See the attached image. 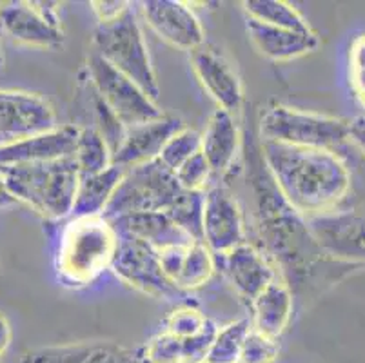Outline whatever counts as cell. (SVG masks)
Instances as JSON below:
<instances>
[{
	"label": "cell",
	"instance_id": "1",
	"mask_svg": "<svg viewBox=\"0 0 365 363\" xmlns=\"http://www.w3.org/2000/svg\"><path fill=\"white\" fill-rule=\"evenodd\" d=\"M262 158L282 198L305 220L336 211L351 191V173L331 149L262 140Z\"/></svg>",
	"mask_w": 365,
	"mask_h": 363
},
{
	"label": "cell",
	"instance_id": "2",
	"mask_svg": "<svg viewBox=\"0 0 365 363\" xmlns=\"http://www.w3.org/2000/svg\"><path fill=\"white\" fill-rule=\"evenodd\" d=\"M117 247L118 232L108 218H71L62 229L56 247L58 278L71 287L91 284L104 269H111Z\"/></svg>",
	"mask_w": 365,
	"mask_h": 363
},
{
	"label": "cell",
	"instance_id": "3",
	"mask_svg": "<svg viewBox=\"0 0 365 363\" xmlns=\"http://www.w3.org/2000/svg\"><path fill=\"white\" fill-rule=\"evenodd\" d=\"M0 176L16 202H24L48 220L71 216L81 171L73 156L41 164L0 168Z\"/></svg>",
	"mask_w": 365,
	"mask_h": 363
},
{
	"label": "cell",
	"instance_id": "4",
	"mask_svg": "<svg viewBox=\"0 0 365 363\" xmlns=\"http://www.w3.org/2000/svg\"><path fill=\"white\" fill-rule=\"evenodd\" d=\"M93 48L97 55L131 78L145 95L157 102L160 86L153 69L144 33L133 8L113 22L98 24L93 31Z\"/></svg>",
	"mask_w": 365,
	"mask_h": 363
},
{
	"label": "cell",
	"instance_id": "5",
	"mask_svg": "<svg viewBox=\"0 0 365 363\" xmlns=\"http://www.w3.org/2000/svg\"><path fill=\"white\" fill-rule=\"evenodd\" d=\"M260 138L284 145L333 151L349 140V120L274 106L262 113Z\"/></svg>",
	"mask_w": 365,
	"mask_h": 363
},
{
	"label": "cell",
	"instance_id": "6",
	"mask_svg": "<svg viewBox=\"0 0 365 363\" xmlns=\"http://www.w3.org/2000/svg\"><path fill=\"white\" fill-rule=\"evenodd\" d=\"M184 191L175 173L160 160L125 169L124 178L113 195L104 218L117 220L140 213H165Z\"/></svg>",
	"mask_w": 365,
	"mask_h": 363
},
{
	"label": "cell",
	"instance_id": "7",
	"mask_svg": "<svg viewBox=\"0 0 365 363\" xmlns=\"http://www.w3.org/2000/svg\"><path fill=\"white\" fill-rule=\"evenodd\" d=\"M88 80L128 129L164 116L151 96L95 51L88 58Z\"/></svg>",
	"mask_w": 365,
	"mask_h": 363
},
{
	"label": "cell",
	"instance_id": "8",
	"mask_svg": "<svg viewBox=\"0 0 365 363\" xmlns=\"http://www.w3.org/2000/svg\"><path fill=\"white\" fill-rule=\"evenodd\" d=\"M111 269L129 287L153 298L173 300L182 295L180 289L165 276L157 249L135 236L118 232V247Z\"/></svg>",
	"mask_w": 365,
	"mask_h": 363
},
{
	"label": "cell",
	"instance_id": "9",
	"mask_svg": "<svg viewBox=\"0 0 365 363\" xmlns=\"http://www.w3.org/2000/svg\"><path fill=\"white\" fill-rule=\"evenodd\" d=\"M55 2H6L0 6V29L19 44L56 49L64 33Z\"/></svg>",
	"mask_w": 365,
	"mask_h": 363
},
{
	"label": "cell",
	"instance_id": "10",
	"mask_svg": "<svg viewBox=\"0 0 365 363\" xmlns=\"http://www.w3.org/2000/svg\"><path fill=\"white\" fill-rule=\"evenodd\" d=\"M307 225L325 258L365 265V213L333 211L307 218Z\"/></svg>",
	"mask_w": 365,
	"mask_h": 363
},
{
	"label": "cell",
	"instance_id": "11",
	"mask_svg": "<svg viewBox=\"0 0 365 363\" xmlns=\"http://www.w3.org/2000/svg\"><path fill=\"white\" fill-rule=\"evenodd\" d=\"M56 128V113L44 96L0 89V148Z\"/></svg>",
	"mask_w": 365,
	"mask_h": 363
},
{
	"label": "cell",
	"instance_id": "12",
	"mask_svg": "<svg viewBox=\"0 0 365 363\" xmlns=\"http://www.w3.org/2000/svg\"><path fill=\"white\" fill-rule=\"evenodd\" d=\"M204 242L215 256H224L245 244L244 215L233 193L222 185L205 189Z\"/></svg>",
	"mask_w": 365,
	"mask_h": 363
},
{
	"label": "cell",
	"instance_id": "13",
	"mask_svg": "<svg viewBox=\"0 0 365 363\" xmlns=\"http://www.w3.org/2000/svg\"><path fill=\"white\" fill-rule=\"evenodd\" d=\"M142 15L149 28L164 42L193 53L205 42V31L195 11L180 0H144Z\"/></svg>",
	"mask_w": 365,
	"mask_h": 363
},
{
	"label": "cell",
	"instance_id": "14",
	"mask_svg": "<svg viewBox=\"0 0 365 363\" xmlns=\"http://www.w3.org/2000/svg\"><path fill=\"white\" fill-rule=\"evenodd\" d=\"M191 68L198 82L211 98L217 102L218 109L237 113L244 102V88L235 68L218 49L202 46L191 53Z\"/></svg>",
	"mask_w": 365,
	"mask_h": 363
},
{
	"label": "cell",
	"instance_id": "15",
	"mask_svg": "<svg viewBox=\"0 0 365 363\" xmlns=\"http://www.w3.org/2000/svg\"><path fill=\"white\" fill-rule=\"evenodd\" d=\"M182 128H184V122L180 118L168 115L153 122L129 128L125 131L122 145L117 149V153H113V165L131 169L158 160L168 140Z\"/></svg>",
	"mask_w": 365,
	"mask_h": 363
},
{
	"label": "cell",
	"instance_id": "16",
	"mask_svg": "<svg viewBox=\"0 0 365 363\" xmlns=\"http://www.w3.org/2000/svg\"><path fill=\"white\" fill-rule=\"evenodd\" d=\"M21 363H145L140 352H135L117 342L93 339L69 345L33 349L22 354Z\"/></svg>",
	"mask_w": 365,
	"mask_h": 363
},
{
	"label": "cell",
	"instance_id": "17",
	"mask_svg": "<svg viewBox=\"0 0 365 363\" xmlns=\"http://www.w3.org/2000/svg\"><path fill=\"white\" fill-rule=\"evenodd\" d=\"M78 129L75 126H58L53 131L4 145L0 148V168L69 158L75 155Z\"/></svg>",
	"mask_w": 365,
	"mask_h": 363
},
{
	"label": "cell",
	"instance_id": "18",
	"mask_svg": "<svg viewBox=\"0 0 365 363\" xmlns=\"http://www.w3.org/2000/svg\"><path fill=\"white\" fill-rule=\"evenodd\" d=\"M224 272L235 291L249 304L278 278L277 271L269 265L267 258L255 245L242 244L227 255L220 256Z\"/></svg>",
	"mask_w": 365,
	"mask_h": 363
},
{
	"label": "cell",
	"instance_id": "19",
	"mask_svg": "<svg viewBox=\"0 0 365 363\" xmlns=\"http://www.w3.org/2000/svg\"><path fill=\"white\" fill-rule=\"evenodd\" d=\"M247 35L262 56L273 62H287L313 53L320 46L317 33H297L289 29L273 28L257 20L247 19Z\"/></svg>",
	"mask_w": 365,
	"mask_h": 363
},
{
	"label": "cell",
	"instance_id": "20",
	"mask_svg": "<svg viewBox=\"0 0 365 363\" xmlns=\"http://www.w3.org/2000/svg\"><path fill=\"white\" fill-rule=\"evenodd\" d=\"M240 151V129L233 113L215 109L202 133V153L213 175H224L231 169Z\"/></svg>",
	"mask_w": 365,
	"mask_h": 363
},
{
	"label": "cell",
	"instance_id": "21",
	"mask_svg": "<svg viewBox=\"0 0 365 363\" xmlns=\"http://www.w3.org/2000/svg\"><path fill=\"white\" fill-rule=\"evenodd\" d=\"M109 222L115 225L118 232L135 236L157 251L197 242L184 229L178 227L168 213H140V215L122 216Z\"/></svg>",
	"mask_w": 365,
	"mask_h": 363
},
{
	"label": "cell",
	"instance_id": "22",
	"mask_svg": "<svg viewBox=\"0 0 365 363\" xmlns=\"http://www.w3.org/2000/svg\"><path fill=\"white\" fill-rule=\"evenodd\" d=\"M251 307L255 331L278 339L293 316V292L289 285L277 278L251 302Z\"/></svg>",
	"mask_w": 365,
	"mask_h": 363
},
{
	"label": "cell",
	"instance_id": "23",
	"mask_svg": "<svg viewBox=\"0 0 365 363\" xmlns=\"http://www.w3.org/2000/svg\"><path fill=\"white\" fill-rule=\"evenodd\" d=\"M125 169L111 165L97 175L81 176V184L76 191L75 205L71 218H86V216H104L113 195L124 178Z\"/></svg>",
	"mask_w": 365,
	"mask_h": 363
},
{
	"label": "cell",
	"instance_id": "24",
	"mask_svg": "<svg viewBox=\"0 0 365 363\" xmlns=\"http://www.w3.org/2000/svg\"><path fill=\"white\" fill-rule=\"evenodd\" d=\"M244 9L247 19L257 20L262 24L297 33H313L307 20L298 13V9L282 0H245Z\"/></svg>",
	"mask_w": 365,
	"mask_h": 363
},
{
	"label": "cell",
	"instance_id": "25",
	"mask_svg": "<svg viewBox=\"0 0 365 363\" xmlns=\"http://www.w3.org/2000/svg\"><path fill=\"white\" fill-rule=\"evenodd\" d=\"M73 158H75L76 168L81 171V176L97 175V173L106 171L113 165L111 149H109L104 136L93 126L78 129Z\"/></svg>",
	"mask_w": 365,
	"mask_h": 363
},
{
	"label": "cell",
	"instance_id": "26",
	"mask_svg": "<svg viewBox=\"0 0 365 363\" xmlns=\"http://www.w3.org/2000/svg\"><path fill=\"white\" fill-rule=\"evenodd\" d=\"M217 264H215V255L207 249L204 242H193L185 252L184 264L175 278V285L184 291H195L202 287L211 280Z\"/></svg>",
	"mask_w": 365,
	"mask_h": 363
},
{
	"label": "cell",
	"instance_id": "27",
	"mask_svg": "<svg viewBox=\"0 0 365 363\" xmlns=\"http://www.w3.org/2000/svg\"><path fill=\"white\" fill-rule=\"evenodd\" d=\"M204 200L205 191H182L178 198L168 209V215L180 229H184L189 236L197 242L204 238Z\"/></svg>",
	"mask_w": 365,
	"mask_h": 363
},
{
	"label": "cell",
	"instance_id": "28",
	"mask_svg": "<svg viewBox=\"0 0 365 363\" xmlns=\"http://www.w3.org/2000/svg\"><path fill=\"white\" fill-rule=\"evenodd\" d=\"M251 329L253 325L245 318L231 322L225 327L218 329L205 363H238L242 347H244V342Z\"/></svg>",
	"mask_w": 365,
	"mask_h": 363
},
{
	"label": "cell",
	"instance_id": "29",
	"mask_svg": "<svg viewBox=\"0 0 365 363\" xmlns=\"http://www.w3.org/2000/svg\"><path fill=\"white\" fill-rule=\"evenodd\" d=\"M202 151V135L191 128H182L177 131L171 138L168 140V144L162 149L160 160L162 164L169 169V171H177L182 164H185L191 156Z\"/></svg>",
	"mask_w": 365,
	"mask_h": 363
},
{
	"label": "cell",
	"instance_id": "30",
	"mask_svg": "<svg viewBox=\"0 0 365 363\" xmlns=\"http://www.w3.org/2000/svg\"><path fill=\"white\" fill-rule=\"evenodd\" d=\"M89 91H91V98H89V102H91L93 118H95L93 128L97 129V131L104 136V140L108 142L111 153H117V149L120 148L122 142H124V136H125V131H128V128H125V126L120 122V118L111 111V108H109L104 100H102V96L93 89L91 84H89Z\"/></svg>",
	"mask_w": 365,
	"mask_h": 363
},
{
	"label": "cell",
	"instance_id": "31",
	"mask_svg": "<svg viewBox=\"0 0 365 363\" xmlns=\"http://www.w3.org/2000/svg\"><path fill=\"white\" fill-rule=\"evenodd\" d=\"M140 354L145 363H187L185 339L165 331L149 339Z\"/></svg>",
	"mask_w": 365,
	"mask_h": 363
},
{
	"label": "cell",
	"instance_id": "32",
	"mask_svg": "<svg viewBox=\"0 0 365 363\" xmlns=\"http://www.w3.org/2000/svg\"><path fill=\"white\" fill-rule=\"evenodd\" d=\"M211 319L195 307H177L165 318V332L177 338L198 336Z\"/></svg>",
	"mask_w": 365,
	"mask_h": 363
},
{
	"label": "cell",
	"instance_id": "33",
	"mask_svg": "<svg viewBox=\"0 0 365 363\" xmlns=\"http://www.w3.org/2000/svg\"><path fill=\"white\" fill-rule=\"evenodd\" d=\"M278 352H280V347H278L277 339L251 329L244 342L238 363H274Z\"/></svg>",
	"mask_w": 365,
	"mask_h": 363
},
{
	"label": "cell",
	"instance_id": "34",
	"mask_svg": "<svg viewBox=\"0 0 365 363\" xmlns=\"http://www.w3.org/2000/svg\"><path fill=\"white\" fill-rule=\"evenodd\" d=\"M211 175H213V171L209 168L207 160L202 151L191 156L185 164H182L175 171L177 182L185 191H205V184L209 182Z\"/></svg>",
	"mask_w": 365,
	"mask_h": 363
},
{
	"label": "cell",
	"instance_id": "35",
	"mask_svg": "<svg viewBox=\"0 0 365 363\" xmlns=\"http://www.w3.org/2000/svg\"><path fill=\"white\" fill-rule=\"evenodd\" d=\"M349 84L360 106L365 108V33L351 42Z\"/></svg>",
	"mask_w": 365,
	"mask_h": 363
},
{
	"label": "cell",
	"instance_id": "36",
	"mask_svg": "<svg viewBox=\"0 0 365 363\" xmlns=\"http://www.w3.org/2000/svg\"><path fill=\"white\" fill-rule=\"evenodd\" d=\"M129 8H131V4L124 2V0H95V2H91V11L97 16L98 24H108V22L117 20Z\"/></svg>",
	"mask_w": 365,
	"mask_h": 363
},
{
	"label": "cell",
	"instance_id": "37",
	"mask_svg": "<svg viewBox=\"0 0 365 363\" xmlns=\"http://www.w3.org/2000/svg\"><path fill=\"white\" fill-rule=\"evenodd\" d=\"M189 245H177V247H169L164 249V251H158L162 269H164L165 276L171 280L173 284H175V278H177L178 271H180L182 264H184L185 252H187Z\"/></svg>",
	"mask_w": 365,
	"mask_h": 363
},
{
	"label": "cell",
	"instance_id": "38",
	"mask_svg": "<svg viewBox=\"0 0 365 363\" xmlns=\"http://www.w3.org/2000/svg\"><path fill=\"white\" fill-rule=\"evenodd\" d=\"M349 140L361 153H365V115L349 120Z\"/></svg>",
	"mask_w": 365,
	"mask_h": 363
},
{
	"label": "cell",
	"instance_id": "39",
	"mask_svg": "<svg viewBox=\"0 0 365 363\" xmlns=\"http://www.w3.org/2000/svg\"><path fill=\"white\" fill-rule=\"evenodd\" d=\"M9 342H11V327H9L6 316L0 315V356L6 352Z\"/></svg>",
	"mask_w": 365,
	"mask_h": 363
},
{
	"label": "cell",
	"instance_id": "40",
	"mask_svg": "<svg viewBox=\"0 0 365 363\" xmlns=\"http://www.w3.org/2000/svg\"><path fill=\"white\" fill-rule=\"evenodd\" d=\"M15 204H19V202H16L15 196L9 193L8 185L4 184V180H2V176H0V209L11 208V205Z\"/></svg>",
	"mask_w": 365,
	"mask_h": 363
},
{
	"label": "cell",
	"instance_id": "41",
	"mask_svg": "<svg viewBox=\"0 0 365 363\" xmlns=\"http://www.w3.org/2000/svg\"><path fill=\"white\" fill-rule=\"evenodd\" d=\"M4 66V55H2V49H0V69Z\"/></svg>",
	"mask_w": 365,
	"mask_h": 363
}]
</instances>
